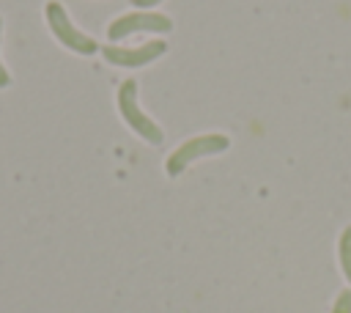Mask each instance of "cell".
I'll list each match as a JSON object with an SVG mask.
<instances>
[{
    "mask_svg": "<svg viewBox=\"0 0 351 313\" xmlns=\"http://www.w3.org/2000/svg\"><path fill=\"white\" fill-rule=\"evenodd\" d=\"M340 266H343V275L346 280L351 283V225L343 231L340 236Z\"/></svg>",
    "mask_w": 351,
    "mask_h": 313,
    "instance_id": "8992f818",
    "label": "cell"
},
{
    "mask_svg": "<svg viewBox=\"0 0 351 313\" xmlns=\"http://www.w3.org/2000/svg\"><path fill=\"white\" fill-rule=\"evenodd\" d=\"M165 49H167V44L159 41V38H154V41H145L143 47H104L101 55H104L107 63L134 69V66H145V63H151V60L159 58Z\"/></svg>",
    "mask_w": 351,
    "mask_h": 313,
    "instance_id": "5b68a950",
    "label": "cell"
},
{
    "mask_svg": "<svg viewBox=\"0 0 351 313\" xmlns=\"http://www.w3.org/2000/svg\"><path fill=\"white\" fill-rule=\"evenodd\" d=\"M228 146H230V140H228L225 135H200V137H192V140L181 143V146L167 156L165 170H167V176H178V173H184L186 165H192L195 159L222 154V151H228Z\"/></svg>",
    "mask_w": 351,
    "mask_h": 313,
    "instance_id": "7a4b0ae2",
    "label": "cell"
},
{
    "mask_svg": "<svg viewBox=\"0 0 351 313\" xmlns=\"http://www.w3.org/2000/svg\"><path fill=\"white\" fill-rule=\"evenodd\" d=\"M329 313H351V288H346V291L337 294V299H335V305H332Z\"/></svg>",
    "mask_w": 351,
    "mask_h": 313,
    "instance_id": "52a82bcc",
    "label": "cell"
},
{
    "mask_svg": "<svg viewBox=\"0 0 351 313\" xmlns=\"http://www.w3.org/2000/svg\"><path fill=\"white\" fill-rule=\"evenodd\" d=\"M140 30L170 33L173 19L165 16V14H156V11H132V14H123V16L112 19L110 27H107V36H110V41H121V38H126L132 33H140Z\"/></svg>",
    "mask_w": 351,
    "mask_h": 313,
    "instance_id": "3957f363",
    "label": "cell"
},
{
    "mask_svg": "<svg viewBox=\"0 0 351 313\" xmlns=\"http://www.w3.org/2000/svg\"><path fill=\"white\" fill-rule=\"evenodd\" d=\"M47 22H49V30L55 33V38H58L63 47H69V49H74V52H80V55H93V52L99 49V44H96L90 36L80 33V30L71 25V19L66 16L63 5L55 3V0L47 3Z\"/></svg>",
    "mask_w": 351,
    "mask_h": 313,
    "instance_id": "277c9868",
    "label": "cell"
},
{
    "mask_svg": "<svg viewBox=\"0 0 351 313\" xmlns=\"http://www.w3.org/2000/svg\"><path fill=\"white\" fill-rule=\"evenodd\" d=\"M118 110H121L123 121L129 124V129L137 132L143 140H148V143H154V146H159V143L165 140L159 124H156L154 118H148V115L137 107V82H134V80H123V82H121V88H118Z\"/></svg>",
    "mask_w": 351,
    "mask_h": 313,
    "instance_id": "6da1fadb",
    "label": "cell"
},
{
    "mask_svg": "<svg viewBox=\"0 0 351 313\" xmlns=\"http://www.w3.org/2000/svg\"><path fill=\"white\" fill-rule=\"evenodd\" d=\"M0 27H3V19H0ZM8 82H11V74H8V71H5V66L0 63V88H5Z\"/></svg>",
    "mask_w": 351,
    "mask_h": 313,
    "instance_id": "ba28073f",
    "label": "cell"
},
{
    "mask_svg": "<svg viewBox=\"0 0 351 313\" xmlns=\"http://www.w3.org/2000/svg\"><path fill=\"white\" fill-rule=\"evenodd\" d=\"M134 5H140V8H148V5H156V3H162V0H132Z\"/></svg>",
    "mask_w": 351,
    "mask_h": 313,
    "instance_id": "9c48e42d",
    "label": "cell"
}]
</instances>
